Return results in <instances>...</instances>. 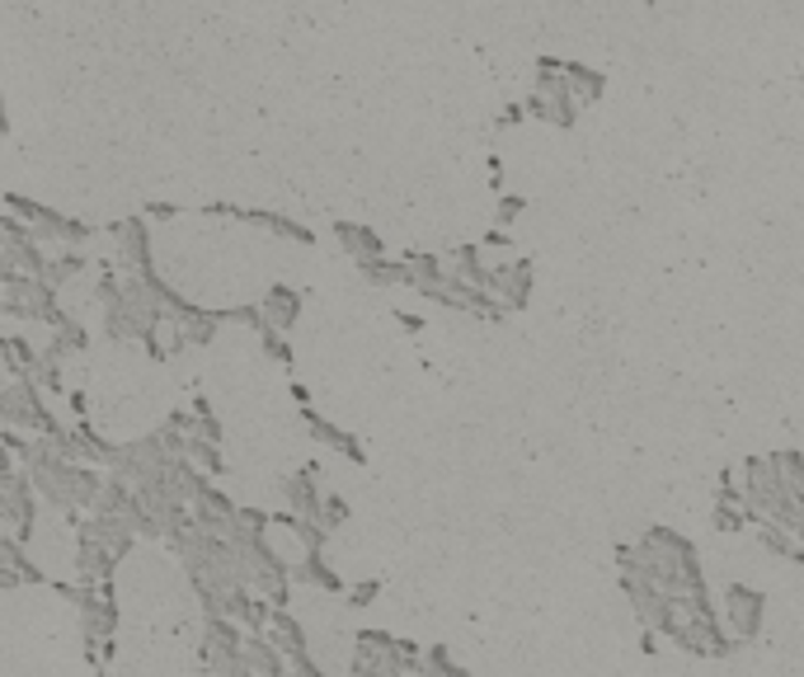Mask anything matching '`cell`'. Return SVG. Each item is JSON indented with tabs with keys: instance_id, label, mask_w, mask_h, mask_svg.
Masks as SVG:
<instances>
[{
	"instance_id": "6da1fadb",
	"label": "cell",
	"mask_w": 804,
	"mask_h": 677,
	"mask_svg": "<svg viewBox=\"0 0 804 677\" xmlns=\"http://www.w3.org/2000/svg\"><path fill=\"white\" fill-rule=\"evenodd\" d=\"M617 565H621V579H644L669 598L692 593V588L706 583L696 546L673 527H644L631 546L617 550Z\"/></svg>"
},
{
	"instance_id": "7a4b0ae2",
	"label": "cell",
	"mask_w": 804,
	"mask_h": 677,
	"mask_svg": "<svg viewBox=\"0 0 804 677\" xmlns=\"http://www.w3.org/2000/svg\"><path fill=\"white\" fill-rule=\"evenodd\" d=\"M739 494H743V509H748V517H753L758 527H781V532H791L800 542L804 503L795 499L791 484H785V471H781L776 451H772V457H748Z\"/></svg>"
},
{
	"instance_id": "3957f363",
	"label": "cell",
	"mask_w": 804,
	"mask_h": 677,
	"mask_svg": "<svg viewBox=\"0 0 804 677\" xmlns=\"http://www.w3.org/2000/svg\"><path fill=\"white\" fill-rule=\"evenodd\" d=\"M424 668V649L410 640H395L387 631H358L354 635V668L348 677H414Z\"/></svg>"
},
{
	"instance_id": "277c9868",
	"label": "cell",
	"mask_w": 804,
	"mask_h": 677,
	"mask_svg": "<svg viewBox=\"0 0 804 677\" xmlns=\"http://www.w3.org/2000/svg\"><path fill=\"white\" fill-rule=\"evenodd\" d=\"M6 207H10V217H20L24 226H29V236L39 240V245H62V250H80L85 240H90L95 231L85 221H76V217H62L57 207H47V203H39V198H24V194H10L6 198Z\"/></svg>"
},
{
	"instance_id": "5b68a950",
	"label": "cell",
	"mask_w": 804,
	"mask_h": 677,
	"mask_svg": "<svg viewBox=\"0 0 804 677\" xmlns=\"http://www.w3.org/2000/svg\"><path fill=\"white\" fill-rule=\"evenodd\" d=\"M0 428H20V433H39V438H57L66 424L52 419L43 391L33 386L29 376H20L14 386L0 391Z\"/></svg>"
},
{
	"instance_id": "8992f818",
	"label": "cell",
	"mask_w": 804,
	"mask_h": 677,
	"mask_svg": "<svg viewBox=\"0 0 804 677\" xmlns=\"http://www.w3.org/2000/svg\"><path fill=\"white\" fill-rule=\"evenodd\" d=\"M203 664L213 677H254L245 664V626L231 616H207L203 626Z\"/></svg>"
},
{
	"instance_id": "52a82bcc",
	"label": "cell",
	"mask_w": 804,
	"mask_h": 677,
	"mask_svg": "<svg viewBox=\"0 0 804 677\" xmlns=\"http://www.w3.org/2000/svg\"><path fill=\"white\" fill-rule=\"evenodd\" d=\"M715 616H720V626L734 645H748V640H758L767 626V593L753 583H729Z\"/></svg>"
},
{
	"instance_id": "ba28073f",
	"label": "cell",
	"mask_w": 804,
	"mask_h": 677,
	"mask_svg": "<svg viewBox=\"0 0 804 677\" xmlns=\"http://www.w3.org/2000/svg\"><path fill=\"white\" fill-rule=\"evenodd\" d=\"M528 113L541 118V123H555V128H569L574 113H579V103L569 95V80H565V66L561 62H546L541 66V76L528 95Z\"/></svg>"
},
{
	"instance_id": "9c48e42d",
	"label": "cell",
	"mask_w": 804,
	"mask_h": 677,
	"mask_svg": "<svg viewBox=\"0 0 804 677\" xmlns=\"http://www.w3.org/2000/svg\"><path fill=\"white\" fill-rule=\"evenodd\" d=\"M489 297H495L503 310L528 306V297H532V264L528 259H499V264H489Z\"/></svg>"
},
{
	"instance_id": "30bf717a",
	"label": "cell",
	"mask_w": 804,
	"mask_h": 677,
	"mask_svg": "<svg viewBox=\"0 0 804 677\" xmlns=\"http://www.w3.org/2000/svg\"><path fill=\"white\" fill-rule=\"evenodd\" d=\"M109 240H113V259L128 273H146V269H155L151 264V226L142 221V217H128V221H118L113 231H109Z\"/></svg>"
},
{
	"instance_id": "8fae6325",
	"label": "cell",
	"mask_w": 804,
	"mask_h": 677,
	"mask_svg": "<svg viewBox=\"0 0 804 677\" xmlns=\"http://www.w3.org/2000/svg\"><path fill=\"white\" fill-rule=\"evenodd\" d=\"M76 532L80 536H90V542H99L104 550H113V560H122L132 546H137V532L128 527V517H118V513H109V509H95L85 523H76Z\"/></svg>"
},
{
	"instance_id": "7c38bea8",
	"label": "cell",
	"mask_w": 804,
	"mask_h": 677,
	"mask_svg": "<svg viewBox=\"0 0 804 677\" xmlns=\"http://www.w3.org/2000/svg\"><path fill=\"white\" fill-rule=\"evenodd\" d=\"M621 593L631 598V612L640 616L644 635H663V621H669V593H659V588L644 583V579H621Z\"/></svg>"
},
{
	"instance_id": "4fadbf2b",
	"label": "cell",
	"mask_w": 804,
	"mask_h": 677,
	"mask_svg": "<svg viewBox=\"0 0 804 677\" xmlns=\"http://www.w3.org/2000/svg\"><path fill=\"white\" fill-rule=\"evenodd\" d=\"M188 513H194V527L226 536V527H231V523H236V513H240V503H231V494L217 490V484H207V490H198V494H194V503H188Z\"/></svg>"
},
{
	"instance_id": "5bb4252c",
	"label": "cell",
	"mask_w": 804,
	"mask_h": 677,
	"mask_svg": "<svg viewBox=\"0 0 804 677\" xmlns=\"http://www.w3.org/2000/svg\"><path fill=\"white\" fill-rule=\"evenodd\" d=\"M320 484H316V466H302V471L283 476V503L287 513L296 517H311V523H320Z\"/></svg>"
},
{
	"instance_id": "9a60e30c",
	"label": "cell",
	"mask_w": 804,
	"mask_h": 677,
	"mask_svg": "<svg viewBox=\"0 0 804 677\" xmlns=\"http://www.w3.org/2000/svg\"><path fill=\"white\" fill-rule=\"evenodd\" d=\"M302 424L311 428V438H316V443H325L329 451H339L344 461H354V466H362V461H367V451H362V443L354 438V433H344L339 424H329L325 414H316L311 405H302Z\"/></svg>"
},
{
	"instance_id": "2e32d148",
	"label": "cell",
	"mask_w": 804,
	"mask_h": 677,
	"mask_svg": "<svg viewBox=\"0 0 804 677\" xmlns=\"http://www.w3.org/2000/svg\"><path fill=\"white\" fill-rule=\"evenodd\" d=\"M254 306H259V316H264V325L278 329V335H287V329L302 320V292L287 287V283H273L264 292V302H254Z\"/></svg>"
},
{
	"instance_id": "e0dca14e",
	"label": "cell",
	"mask_w": 804,
	"mask_h": 677,
	"mask_svg": "<svg viewBox=\"0 0 804 677\" xmlns=\"http://www.w3.org/2000/svg\"><path fill=\"white\" fill-rule=\"evenodd\" d=\"M113 550H104L99 542H90V536L76 532V579L80 583H113Z\"/></svg>"
},
{
	"instance_id": "ac0fdd59",
	"label": "cell",
	"mask_w": 804,
	"mask_h": 677,
	"mask_svg": "<svg viewBox=\"0 0 804 677\" xmlns=\"http://www.w3.org/2000/svg\"><path fill=\"white\" fill-rule=\"evenodd\" d=\"M245 664L254 677H287V658L269 640V631H245Z\"/></svg>"
},
{
	"instance_id": "d6986e66",
	"label": "cell",
	"mask_w": 804,
	"mask_h": 677,
	"mask_svg": "<svg viewBox=\"0 0 804 677\" xmlns=\"http://www.w3.org/2000/svg\"><path fill=\"white\" fill-rule=\"evenodd\" d=\"M292 583H311V588H325V593H344V579L339 569H329L325 550H302V560L292 565Z\"/></svg>"
},
{
	"instance_id": "ffe728a7",
	"label": "cell",
	"mask_w": 804,
	"mask_h": 677,
	"mask_svg": "<svg viewBox=\"0 0 804 677\" xmlns=\"http://www.w3.org/2000/svg\"><path fill=\"white\" fill-rule=\"evenodd\" d=\"M213 217H240V221H254V226H264V231L283 236V240H302V245H311V231H306V226H296V221H292V217H283V212H250V207H213Z\"/></svg>"
},
{
	"instance_id": "44dd1931",
	"label": "cell",
	"mask_w": 804,
	"mask_h": 677,
	"mask_svg": "<svg viewBox=\"0 0 804 677\" xmlns=\"http://www.w3.org/2000/svg\"><path fill=\"white\" fill-rule=\"evenodd\" d=\"M269 640L278 649H283V658L292 664V658H306L311 654V640H306V626L296 621L292 612H273L269 616Z\"/></svg>"
},
{
	"instance_id": "7402d4cb",
	"label": "cell",
	"mask_w": 804,
	"mask_h": 677,
	"mask_svg": "<svg viewBox=\"0 0 804 677\" xmlns=\"http://www.w3.org/2000/svg\"><path fill=\"white\" fill-rule=\"evenodd\" d=\"M335 240H339V250L354 259V264H362V259H381V236L367 231V226L339 221V226H335Z\"/></svg>"
},
{
	"instance_id": "603a6c76",
	"label": "cell",
	"mask_w": 804,
	"mask_h": 677,
	"mask_svg": "<svg viewBox=\"0 0 804 677\" xmlns=\"http://www.w3.org/2000/svg\"><path fill=\"white\" fill-rule=\"evenodd\" d=\"M174 329H180V339L188 343V349H207V343L217 339V329H221V310H203V306H194Z\"/></svg>"
},
{
	"instance_id": "cb8c5ba5",
	"label": "cell",
	"mask_w": 804,
	"mask_h": 677,
	"mask_svg": "<svg viewBox=\"0 0 804 677\" xmlns=\"http://www.w3.org/2000/svg\"><path fill=\"white\" fill-rule=\"evenodd\" d=\"M85 349H90V335H85V325H80V320H72V316H66L57 329H52V339L43 343V353H47V358H57V362H66L72 353H85Z\"/></svg>"
},
{
	"instance_id": "d4e9b609",
	"label": "cell",
	"mask_w": 804,
	"mask_h": 677,
	"mask_svg": "<svg viewBox=\"0 0 804 677\" xmlns=\"http://www.w3.org/2000/svg\"><path fill=\"white\" fill-rule=\"evenodd\" d=\"M85 269H90V259H85L80 250H57V254H47V264H43V283L47 287H66L72 277H80Z\"/></svg>"
},
{
	"instance_id": "484cf974",
	"label": "cell",
	"mask_w": 804,
	"mask_h": 677,
	"mask_svg": "<svg viewBox=\"0 0 804 677\" xmlns=\"http://www.w3.org/2000/svg\"><path fill=\"white\" fill-rule=\"evenodd\" d=\"M39 353H43V349H33L24 335H0V358H6L10 376H29L33 362H39Z\"/></svg>"
},
{
	"instance_id": "4316f807",
	"label": "cell",
	"mask_w": 804,
	"mask_h": 677,
	"mask_svg": "<svg viewBox=\"0 0 804 677\" xmlns=\"http://www.w3.org/2000/svg\"><path fill=\"white\" fill-rule=\"evenodd\" d=\"M188 461L198 466V471L207 476V480H217V476H226V457H221V443H207V438H188V451H184Z\"/></svg>"
},
{
	"instance_id": "83f0119b",
	"label": "cell",
	"mask_w": 804,
	"mask_h": 677,
	"mask_svg": "<svg viewBox=\"0 0 804 677\" xmlns=\"http://www.w3.org/2000/svg\"><path fill=\"white\" fill-rule=\"evenodd\" d=\"M358 273H362L372 287H395V283H405V264H395V259H387V254H381V259H362Z\"/></svg>"
},
{
	"instance_id": "f1b7e54d",
	"label": "cell",
	"mask_w": 804,
	"mask_h": 677,
	"mask_svg": "<svg viewBox=\"0 0 804 677\" xmlns=\"http://www.w3.org/2000/svg\"><path fill=\"white\" fill-rule=\"evenodd\" d=\"M62 368H66V362H57V358L39 353V362H33L29 381H33V386H39L43 395H62V391H66V376H62Z\"/></svg>"
},
{
	"instance_id": "f546056e",
	"label": "cell",
	"mask_w": 804,
	"mask_h": 677,
	"mask_svg": "<svg viewBox=\"0 0 804 677\" xmlns=\"http://www.w3.org/2000/svg\"><path fill=\"white\" fill-rule=\"evenodd\" d=\"M565 80H569L574 103H598V95H602V76L598 72H588V66H565Z\"/></svg>"
},
{
	"instance_id": "4dcf8cb0",
	"label": "cell",
	"mask_w": 804,
	"mask_h": 677,
	"mask_svg": "<svg viewBox=\"0 0 804 677\" xmlns=\"http://www.w3.org/2000/svg\"><path fill=\"white\" fill-rule=\"evenodd\" d=\"M348 513H354V509H348L344 494H325V499H320V527H325L329 536H335V532L348 523Z\"/></svg>"
},
{
	"instance_id": "1f68e13d",
	"label": "cell",
	"mask_w": 804,
	"mask_h": 677,
	"mask_svg": "<svg viewBox=\"0 0 804 677\" xmlns=\"http://www.w3.org/2000/svg\"><path fill=\"white\" fill-rule=\"evenodd\" d=\"M377 598H381V583H377V579H362V583H354V588H344V602L354 607V612H358V607H372Z\"/></svg>"
},
{
	"instance_id": "d6a6232c",
	"label": "cell",
	"mask_w": 804,
	"mask_h": 677,
	"mask_svg": "<svg viewBox=\"0 0 804 677\" xmlns=\"http://www.w3.org/2000/svg\"><path fill=\"white\" fill-rule=\"evenodd\" d=\"M259 339H264V349H269V358H278V362H283V368H287V362H292V349H287V339H283V335H278V329H269V325H264V329H259Z\"/></svg>"
},
{
	"instance_id": "836d02e7",
	"label": "cell",
	"mask_w": 804,
	"mask_h": 677,
	"mask_svg": "<svg viewBox=\"0 0 804 677\" xmlns=\"http://www.w3.org/2000/svg\"><path fill=\"white\" fill-rule=\"evenodd\" d=\"M518 212H522V198H503V203H499V226H509Z\"/></svg>"
},
{
	"instance_id": "e575fe53",
	"label": "cell",
	"mask_w": 804,
	"mask_h": 677,
	"mask_svg": "<svg viewBox=\"0 0 804 677\" xmlns=\"http://www.w3.org/2000/svg\"><path fill=\"white\" fill-rule=\"evenodd\" d=\"M146 217H155V221H170V217H174V207H161V203H155V207H146Z\"/></svg>"
},
{
	"instance_id": "d590c367",
	"label": "cell",
	"mask_w": 804,
	"mask_h": 677,
	"mask_svg": "<svg viewBox=\"0 0 804 677\" xmlns=\"http://www.w3.org/2000/svg\"><path fill=\"white\" fill-rule=\"evenodd\" d=\"M0 132H6V99H0Z\"/></svg>"
},
{
	"instance_id": "8d00e7d4",
	"label": "cell",
	"mask_w": 804,
	"mask_h": 677,
	"mask_svg": "<svg viewBox=\"0 0 804 677\" xmlns=\"http://www.w3.org/2000/svg\"><path fill=\"white\" fill-rule=\"evenodd\" d=\"M198 677H213V673H198Z\"/></svg>"
},
{
	"instance_id": "74e56055",
	"label": "cell",
	"mask_w": 804,
	"mask_h": 677,
	"mask_svg": "<svg viewBox=\"0 0 804 677\" xmlns=\"http://www.w3.org/2000/svg\"><path fill=\"white\" fill-rule=\"evenodd\" d=\"M287 677H292V673H287Z\"/></svg>"
}]
</instances>
